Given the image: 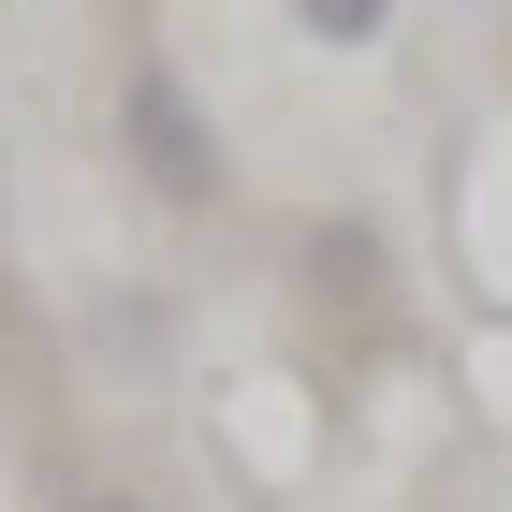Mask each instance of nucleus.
<instances>
[{
	"label": "nucleus",
	"instance_id": "1",
	"mask_svg": "<svg viewBox=\"0 0 512 512\" xmlns=\"http://www.w3.org/2000/svg\"><path fill=\"white\" fill-rule=\"evenodd\" d=\"M118 132H132V161H147V191H176V205H220V147H205L191 88L161 74V59H132V88H118Z\"/></svg>",
	"mask_w": 512,
	"mask_h": 512
},
{
	"label": "nucleus",
	"instance_id": "2",
	"mask_svg": "<svg viewBox=\"0 0 512 512\" xmlns=\"http://www.w3.org/2000/svg\"><path fill=\"white\" fill-rule=\"evenodd\" d=\"M395 0H293V30H322V44H366Z\"/></svg>",
	"mask_w": 512,
	"mask_h": 512
},
{
	"label": "nucleus",
	"instance_id": "3",
	"mask_svg": "<svg viewBox=\"0 0 512 512\" xmlns=\"http://www.w3.org/2000/svg\"><path fill=\"white\" fill-rule=\"evenodd\" d=\"M74 512H147V498H118V483H103V498H74Z\"/></svg>",
	"mask_w": 512,
	"mask_h": 512
}]
</instances>
